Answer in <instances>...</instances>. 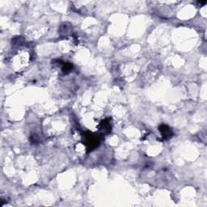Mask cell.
Wrapping results in <instances>:
<instances>
[{
	"label": "cell",
	"instance_id": "1",
	"mask_svg": "<svg viewBox=\"0 0 207 207\" xmlns=\"http://www.w3.org/2000/svg\"><path fill=\"white\" fill-rule=\"evenodd\" d=\"M160 131H161V134H163V136L164 138H168L169 136L171 135V130L166 126H161V127H160Z\"/></svg>",
	"mask_w": 207,
	"mask_h": 207
}]
</instances>
